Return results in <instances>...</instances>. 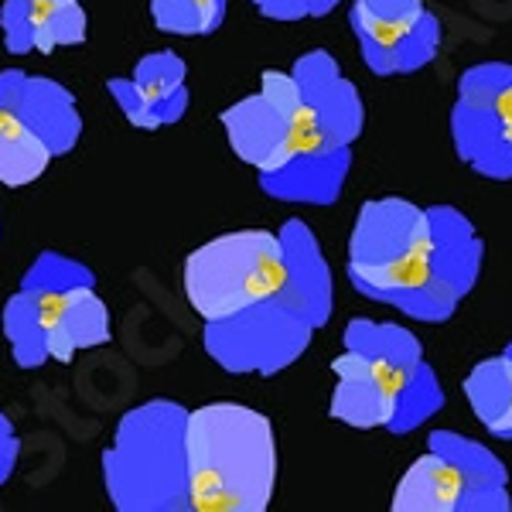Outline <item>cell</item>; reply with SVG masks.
<instances>
[{
  "mask_svg": "<svg viewBox=\"0 0 512 512\" xmlns=\"http://www.w3.org/2000/svg\"><path fill=\"white\" fill-rule=\"evenodd\" d=\"M130 79H134L140 96H144L147 106H151V117L158 123V130L185 117L188 99L192 96H188V82H185L188 65L181 62L178 52H168V48H164V52L144 55Z\"/></svg>",
  "mask_w": 512,
  "mask_h": 512,
  "instance_id": "18",
  "label": "cell"
},
{
  "mask_svg": "<svg viewBox=\"0 0 512 512\" xmlns=\"http://www.w3.org/2000/svg\"><path fill=\"white\" fill-rule=\"evenodd\" d=\"M0 31H4V48L11 55L35 52V24H31L28 0H4V7H0Z\"/></svg>",
  "mask_w": 512,
  "mask_h": 512,
  "instance_id": "23",
  "label": "cell"
},
{
  "mask_svg": "<svg viewBox=\"0 0 512 512\" xmlns=\"http://www.w3.org/2000/svg\"><path fill=\"white\" fill-rule=\"evenodd\" d=\"M352 171V147H325V151L294 154L284 168L260 175L263 195L277 202L301 205H332L345 188Z\"/></svg>",
  "mask_w": 512,
  "mask_h": 512,
  "instance_id": "13",
  "label": "cell"
},
{
  "mask_svg": "<svg viewBox=\"0 0 512 512\" xmlns=\"http://www.w3.org/2000/svg\"><path fill=\"white\" fill-rule=\"evenodd\" d=\"M332 373L338 383L332 403H328V417H335L345 427H355V431H376V427L386 431L390 400H386L366 355H359L355 349H342V355L332 362Z\"/></svg>",
  "mask_w": 512,
  "mask_h": 512,
  "instance_id": "15",
  "label": "cell"
},
{
  "mask_svg": "<svg viewBox=\"0 0 512 512\" xmlns=\"http://www.w3.org/2000/svg\"><path fill=\"white\" fill-rule=\"evenodd\" d=\"M188 410L175 400H147L127 410L103 451L106 495L120 512H185Z\"/></svg>",
  "mask_w": 512,
  "mask_h": 512,
  "instance_id": "3",
  "label": "cell"
},
{
  "mask_svg": "<svg viewBox=\"0 0 512 512\" xmlns=\"http://www.w3.org/2000/svg\"><path fill=\"white\" fill-rule=\"evenodd\" d=\"M461 390L478 424L495 441H512V342L499 355L475 362Z\"/></svg>",
  "mask_w": 512,
  "mask_h": 512,
  "instance_id": "17",
  "label": "cell"
},
{
  "mask_svg": "<svg viewBox=\"0 0 512 512\" xmlns=\"http://www.w3.org/2000/svg\"><path fill=\"white\" fill-rule=\"evenodd\" d=\"M349 24L373 76H414L441 52V21L424 0H355Z\"/></svg>",
  "mask_w": 512,
  "mask_h": 512,
  "instance_id": "9",
  "label": "cell"
},
{
  "mask_svg": "<svg viewBox=\"0 0 512 512\" xmlns=\"http://www.w3.org/2000/svg\"><path fill=\"white\" fill-rule=\"evenodd\" d=\"M4 335L11 342V355L21 369H38L48 362V328L38 301L28 291H18L4 308Z\"/></svg>",
  "mask_w": 512,
  "mask_h": 512,
  "instance_id": "20",
  "label": "cell"
},
{
  "mask_svg": "<svg viewBox=\"0 0 512 512\" xmlns=\"http://www.w3.org/2000/svg\"><path fill=\"white\" fill-rule=\"evenodd\" d=\"M512 62H482L458 76L451 106L454 154L489 181H512Z\"/></svg>",
  "mask_w": 512,
  "mask_h": 512,
  "instance_id": "8",
  "label": "cell"
},
{
  "mask_svg": "<svg viewBox=\"0 0 512 512\" xmlns=\"http://www.w3.org/2000/svg\"><path fill=\"white\" fill-rule=\"evenodd\" d=\"M18 454H21V441H18V434H14V427H11V420H7V414L0 410V485H4L7 478L14 475Z\"/></svg>",
  "mask_w": 512,
  "mask_h": 512,
  "instance_id": "26",
  "label": "cell"
},
{
  "mask_svg": "<svg viewBox=\"0 0 512 512\" xmlns=\"http://www.w3.org/2000/svg\"><path fill=\"white\" fill-rule=\"evenodd\" d=\"M14 113L41 137L52 158L69 154L82 137L76 96L48 76H24L18 99H14Z\"/></svg>",
  "mask_w": 512,
  "mask_h": 512,
  "instance_id": "14",
  "label": "cell"
},
{
  "mask_svg": "<svg viewBox=\"0 0 512 512\" xmlns=\"http://www.w3.org/2000/svg\"><path fill=\"white\" fill-rule=\"evenodd\" d=\"M181 280L188 304L202 321L236 315L284 287V246L267 229L226 233L188 256Z\"/></svg>",
  "mask_w": 512,
  "mask_h": 512,
  "instance_id": "5",
  "label": "cell"
},
{
  "mask_svg": "<svg viewBox=\"0 0 512 512\" xmlns=\"http://www.w3.org/2000/svg\"><path fill=\"white\" fill-rule=\"evenodd\" d=\"M318 328L280 294L205 321V352L233 376H277L308 352Z\"/></svg>",
  "mask_w": 512,
  "mask_h": 512,
  "instance_id": "7",
  "label": "cell"
},
{
  "mask_svg": "<svg viewBox=\"0 0 512 512\" xmlns=\"http://www.w3.org/2000/svg\"><path fill=\"white\" fill-rule=\"evenodd\" d=\"M390 506L393 512H509L506 461L489 444L441 427L396 482Z\"/></svg>",
  "mask_w": 512,
  "mask_h": 512,
  "instance_id": "4",
  "label": "cell"
},
{
  "mask_svg": "<svg viewBox=\"0 0 512 512\" xmlns=\"http://www.w3.org/2000/svg\"><path fill=\"white\" fill-rule=\"evenodd\" d=\"M52 164V151L41 144V137L7 106L0 110V185L24 188L45 175Z\"/></svg>",
  "mask_w": 512,
  "mask_h": 512,
  "instance_id": "19",
  "label": "cell"
},
{
  "mask_svg": "<svg viewBox=\"0 0 512 512\" xmlns=\"http://www.w3.org/2000/svg\"><path fill=\"white\" fill-rule=\"evenodd\" d=\"M509 151H512V130H509Z\"/></svg>",
  "mask_w": 512,
  "mask_h": 512,
  "instance_id": "30",
  "label": "cell"
},
{
  "mask_svg": "<svg viewBox=\"0 0 512 512\" xmlns=\"http://www.w3.org/2000/svg\"><path fill=\"white\" fill-rule=\"evenodd\" d=\"M342 349L366 355V362L373 366L379 386L390 400V424H386L390 434L403 437L420 431L448 403L441 379L424 359V345L407 325L352 318L342 332Z\"/></svg>",
  "mask_w": 512,
  "mask_h": 512,
  "instance_id": "6",
  "label": "cell"
},
{
  "mask_svg": "<svg viewBox=\"0 0 512 512\" xmlns=\"http://www.w3.org/2000/svg\"><path fill=\"white\" fill-rule=\"evenodd\" d=\"M256 11L270 21H304L315 18V7L311 0H250Z\"/></svg>",
  "mask_w": 512,
  "mask_h": 512,
  "instance_id": "25",
  "label": "cell"
},
{
  "mask_svg": "<svg viewBox=\"0 0 512 512\" xmlns=\"http://www.w3.org/2000/svg\"><path fill=\"white\" fill-rule=\"evenodd\" d=\"M297 110H301L297 79L291 72L267 69L260 76V93L222 110L219 120L226 127L236 158L250 164L256 175H267L294 158Z\"/></svg>",
  "mask_w": 512,
  "mask_h": 512,
  "instance_id": "10",
  "label": "cell"
},
{
  "mask_svg": "<svg viewBox=\"0 0 512 512\" xmlns=\"http://www.w3.org/2000/svg\"><path fill=\"white\" fill-rule=\"evenodd\" d=\"M338 4H342V0H311V7H315V18H325V14H332Z\"/></svg>",
  "mask_w": 512,
  "mask_h": 512,
  "instance_id": "29",
  "label": "cell"
},
{
  "mask_svg": "<svg viewBox=\"0 0 512 512\" xmlns=\"http://www.w3.org/2000/svg\"><path fill=\"white\" fill-rule=\"evenodd\" d=\"M277 236L284 246V287L277 294L291 301L315 328H325L335 311V284L318 236L304 219H287Z\"/></svg>",
  "mask_w": 512,
  "mask_h": 512,
  "instance_id": "12",
  "label": "cell"
},
{
  "mask_svg": "<svg viewBox=\"0 0 512 512\" xmlns=\"http://www.w3.org/2000/svg\"><path fill=\"white\" fill-rule=\"evenodd\" d=\"M86 7H82V0H59L55 4V11L48 14L45 21V31H41L38 38V55H52L55 48L62 45H82L86 41Z\"/></svg>",
  "mask_w": 512,
  "mask_h": 512,
  "instance_id": "22",
  "label": "cell"
},
{
  "mask_svg": "<svg viewBox=\"0 0 512 512\" xmlns=\"http://www.w3.org/2000/svg\"><path fill=\"white\" fill-rule=\"evenodd\" d=\"M188 509L263 512L277 492V434L243 403H205L185 424Z\"/></svg>",
  "mask_w": 512,
  "mask_h": 512,
  "instance_id": "2",
  "label": "cell"
},
{
  "mask_svg": "<svg viewBox=\"0 0 512 512\" xmlns=\"http://www.w3.org/2000/svg\"><path fill=\"white\" fill-rule=\"evenodd\" d=\"M188 4L198 11V18H202V28L205 35H212V31L222 28V21H226V7L229 0H188Z\"/></svg>",
  "mask_w": 512,
  "mask_h": 512,
  "instance_id": "27",
  "label": "cell"
},
{
  "mask_svg": "<svg viewBox=\"0 0 512 512\" xmlns=\"http://www.w3.org/2000/svg\"><path fill=\"white\" fill-rule=\"evenodd\" d=\"M482 263L485 239L461 209L386 195L362 202L345 274L369 301L424 325H444L475 291Z\"/></svg>",
  "mask_w": 512,
  "mask_h": 512,
  "instance_id": "1",
  "label": "cell"
},
{
  "mask_svg": "<svg viewBox=\"0 0 512 512\" xmlns=\"http://www.w3.org/2000/svg\"><path fill=\"white\" fill-rule=\"evenodd\" d=\"M89 284H96L93 270L52 250L41 253L21 280V287H35V291H76V287H89Z\"/></svg>",
  "mask_w": 512,
  "mask_h": 512,
  "instance_id": "21",
  "label": "cell"
},
{
  "mask_svg": "<svg viewBox=\"0 0 512 512\" xmlns=\"http://www.w3.org/2000/svg\"><path fill=\"white\" fill-rule=\"evenodd\" d=\"M24 76H28V72H21V69L0 72V110H7V106L14 110V99H18V89H21Z\"/></svg>",
  "mask_w": 512,
  "mask_h": 512,
  "instance_id": "28",
  "label": "cell"
},
{
  "mask_svg": "<svg viewBox=\"0 0 512 512\" xmlns=\"http://www.w3.org/2000/svg\"><path fill=\"white\" fill-rule=\"evenodd\" d=\"M106 89H110V96L117 99V106L123 110V117L134 123V127H140V130H158V123H154V117H151V106H147V99L140 96V89L134 86V79H130V76L110 79V82H106Z\"/></svg>",
  "mask_w": 512,
  "mask_h": 512,
  "instance_id": "24",
  "label": "cell"
},
{
  "mask_svg": "<svg viewBox=\"0 0 512 512\" xmlns=\"http://www.w3.org/2000/svg\"><path fill=\"white\" fill-rule=\"evenodd\" d=\"M110 338H113L110 308L99 301L96 284L76 287V291L65 294L59 318L48 328V359L65 366V362L76 359V352L106 345Z\"/></svg>",
  "mask_w": 512,
  "mask_h": 512,
  "instance_id": "16",
  "label": "cell"
},
{
  "mask_svg": "<svg viewBox=\"0 0 512 512\" xmlns=\"http://www.w3.org/2000/svg\"><path fill=\"white\" fill-rule=\"evenodd\" d=\"M291 76L301 89V103L308 106L321 140L335 147H352L366 127V103L355 82L345 79L335 55L325 48H311L294 62Z\"/></svg>",
  "mask_w": 512,
  "mask_h": 512,
  "instance_id": "11",
  "label": "cell"
}]
</instances>
